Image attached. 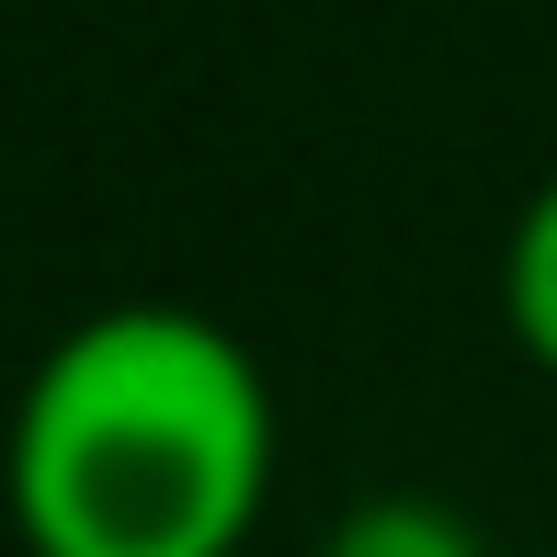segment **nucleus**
<instances>
[{
  "mask_svg": "<svg viewBox=\"0 0 557 557\" xmlns=\"http://www.w3.org/2000/svg\"><path fill=\"white\" fill-rule=\"evenodd\" d=\"M285 478L273 375L183 296H114L23 364L0 512L23 557H250Z\"/></svg>",
  "mask_w": 557,
  "mask_h": 557,
  "instance_id": "nucleus-1",
  "label": "nucleus"
},
{
  "mask_svg": "<svg viewBox=\"0 0 557 557\" xmlns=\"http://www.w3.org/2000/svg\"><path fill=\"white\" fill-rule=\"evenodd\" d=\"M500 331H512L523 375L557 387V171L512 206V239H500Z\"/></svg>",
  "mask_w": 557,
  "mask_h": 557,
  "instance_id": "nucleus-2",
  "label": "nucleus"
},
{
  "mask_svg": "<svg viewBox=\"0 0 557 557\" xmlns=\"http://www.w3.org/2000/svg\"><path fill=\"white\" fill-rule=\"evenodd\" d=\"M308 557H490V535H478L455 500H433V490H375V500H352Z\"/></svg>",
  "mask_w": 557,
  "mask_h": 557,
  "instance_id": "nucleus-3",
  "label": "nucleus"
}]
</instances>
